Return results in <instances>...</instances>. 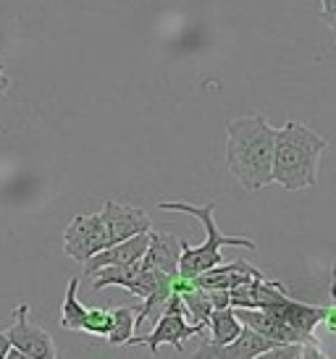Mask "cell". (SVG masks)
I'll return each mask as SVG.
<instances>
[{
	"label": "cell",
	"instance_id": "cell-14",
	"mask_svg": "<svg viewBox=\"0 0 336 359\" xmlns=\"http://www.w3.org/2000/svg\"><path fill=\"white\" fill-rule=\"evenodd\" d=\"M113 312V323H110V333L105 336L110 346H124L137 330V307H116Z\"/></svg>",
	"mask_w": 336,
	"mask_h": 359
},
{
	"label": "cell",
	"instance_id": "cell-7",
	"mask_svg": "<svg viewBox=\"0 0 336 359\" xmlns=\"http://www.w3.org/2000/svg\"><path fill=\"white\" fill-rule=\"evenodd\" d=\"M273 346H278L273 339L257 333V330L250 328V325H242V330H239V336L234 341H228L224 346H213V344L205 341L192 357L195 359H255V357L268 354Z\"/></svg>",
	"mask_w": 336,
	"mask_h": 359
},
{
	"label": "cell",
	"instance_id": "cell-20",
	"mask_svg": "<svg viewBox=\"0 0 336 359\" xmlns=\"http://www.w3.org/2000/svg\"><path fill=\"white\" fill-rule=\"evenodd\" d=\"M11 349V344H8V336L0 330V359H6V354H8Z\"/></svg>",
	"mask_w": 336,
	"mask_h": 359
},
{
	"label": "cell",
	"instance_id": "cell-19",
	"mask_svg": "<svg viewBox=\"0 0 336 359\" xmlns=\"http://www.w3.org/2000/svg\"><path fill=\"white\" fill-rule=\"evenodd\" d=\"M8 90H11V76L6 74V66L0 63V97H3Z\"/></svg>",
	"mask_w": 336,
	"mask_h": 359
},
{
	"label": "cell",
	"instance_id": "cell-18",
	"mask_svg": "<svg viewBox=\"0 0 336 359\" xmlns=\"http://www.w3.org/2000/svg\"><path fill=\"white\" fill-rule=\"evenodd\" d=\"M321 19L326 21V27L336 34V0L321 3Z\"/></svg>",
	"mask_w": 336,
	"mask_h": 359
},
{
	"label": "cell",
	"instance_id": "cell-12",
	"mask_svg": "<svg viewBox=\"0 0 336 359\" xmlns=\"http://www.w3.org/2000/svg\"><path fill=\"white\" fill-rule=\"evenodd\" d=\"M208 330H210V341L213 346H224L228 341H234L239 336V330H242V320L237 318V312L234 307H226V309H213L208 315Z\"/></svg>",
	"mask_w": 336,
	"mask_h": 359
},
{
	"label": "cell",
	"instance_id": "cell-2",
	"mask_svg": "<svg viewBox=\"0 0 336 359\" xmlns=\"http://www.w3.org/2000/svg\"><path fill=\"white\" fill-rule=\"evenodd\" d=\"M328 142L307 129L305 123L287 121L276 129V144H273V165H271V181L287 191L313 189L318 184V165L321 155L326 152Z\"/></svg>",
	"mask_w": 336,
	"mask_h": 359
},
{
	"label": "cell",
	"instance_id": "cell-10",
	"mask_svg": "<svg viewBox=\"0 0 336 359\" xmlns=\"http://www.w3.org/2000/svg\"><path fill=\"white\" fill-rule=\"evenodd\" d=\"M260 276H266V273L252 268L245 259H234V262H218V265L208 268L205 273L195 276L192 280H195L198 286H202V289L231 291V289H237V286H242V283H247V280L260 278Z\"/></svg>",
	"mask_w": 336,
	"mask_h": 359
},
{
	"label": "cell",
	"instance_id": "cell-13",
	"mask_svg": "<svg viewBox=\"0 0 336 359\" xmlns=\"http://www.w3.org/2000/svg\"><path fill=\"white\" fill-rule=\"evenodd\" d=\"M176 294L181 297L184 307H187V320H189V323H208V315L213 312L208 289H202V286H198L195 280H189L187 289L176 291Z\"/></svg>",
	"mask_w": 336,
	"mask_h": 359
},
{
	"label": "cell",
	"instance_id": "cell-6",
	"mask_svg": "<svg viewBox=\"0 0 336 359\" xmlns=\"http://www.w3.org/2000/svg\"><path fill=\"white\" fill-rule=\"evenodd\" d=\"M105 247H110V241L100 212H95V215H77L69 223L66 233H63V252L71 259H77V262H84V259H89L95 252L105 250Z\"/></svg>",
	"mask_w": 336,
	"mask_h": 359
},
{
	"label": "cell",
	"instance_id": "cell-17",
	"mask_svg": "<svg viewBox=\"0 0 336 359\" xmlns=\"http://www.w3.org/2000/svg\"><path fill=\"white\" fill-rule=\"evenodd\" d=\"M328 297H331V304H326L323 309V325H326L331 333H336V262H334V273H331V289H328Z\"/></svg>",
	"mask_w": 336,
	"mask_h": 359
},
{
	"label": "cell",
	"instance_id": "cell-11",
	"mask_svg": "<svg viewBox=\"0 0 336 359\" xmlns=\"http://www.w3.org/2000/svg\"><path fill=\"white\" fill-rule=\"evenodd\" d=\"M179 255H181V241L174 233H158V231H148V250L139 257L145 268H155L160 273L176 276L179 273Z\"/></svg>",
	"mask_w": 336,
	"mask_h": 359
},
{
	"label": "cell",
	"instance_id": "cell-21",
	"mask_svg": "<svg viewBox=\"0 0 336 359\" xmlns=\"http://www.w3.org/2000/svg\"><path fill=\"white\" fill-rule=\"evenodd\" d=\"M318 3H326V0H318Z\"/></svg>",
	"mask_w": 336,
	"mask_h": 359
},
{
	"label": "cell",
	"instance_id": "cell-9",
	"mask_svg": "<svg viewBox=\"0 0 336 359\" xmlns=\"http://www.w3.org/2000/svg\"><path fill=\"white\" fill-rule=\"evenodd\" d=\"M148 250V231L137 233V236H129L124 241H116L105 250L95 252L89 259H84V276H95L100 268H108V265H129V262H137Z\"/></svg>",
	"mask_w": 336,
	"mask_h": 359
},
{
	"label": "cell",
	"instance_id": "cell-3",
	"mask_svg": "<svg viewBox=\"0 0 336 359\" xmlns=\"http://www.w3.org/2000/svg\"><path fill=\"white\" fill-rule=\"evenodd\" d=\"M160 210L166 212H187L192 218H198L202 223V229L208 233V239L198 244V247H189L187 241H181V255H179V273L187 276V278H195L200 273H205L208 268L224 262V255L221 250L224 247H242V250H255L257 244L252 239H245V236H226L221 233V229L216 226V202H208V205H192V202H158Z\"/></svg>",
	"mask_w": 336,
	"mask_h": 359
},
{
	"label": "cell",
	"instance_id": "cell-8",
	"mask_svg": "<svg viewBox=\"0 0 336 359\" xmlns=\"http://www.w3.org/2000/svg\"><path fill=\"white\" fill-rule=\"evenodd\" d=\"M100 218H103V226L108 231L110 244L124 241V239H129V236H137V233H145V231L153 229L148 212H142L139 208H131V205L113 202V200H108L103 205Z\"/></svg>",
	"mask_w": 336,
	"mask_h": 359
},
{
	"label": "cell",
	"instance_id": "cell-4",
	"mask_svg": "<svg viewBox=\"0 0 336 359\" xmlns=\"http://www.w3.org/2000/svg\"><path fill=\"white\" fill-rule=\"evenodd\" d=\"M205 330H208L205 323H189L187 307H184L181 297L174 291L166 304V312L158 318V323L153 325V330H150V333H142V336H131L129 344H145L153 357L158 354L160 344H168V346H174L179 354H184V346H181V344L187 339H192V336L205 333Z\"/></svg>",
	"mask_w": 336,
	"mask_h": 359
},
{
	"label": "cell",
	"instance_id": "cell-16",
	"mask_svg": "<svg viewBox=\"0 0 336 359\" xmlns=\"http://www.w3.org/2000/svg\"><path fill=\"white\" fill-rule=\"evenodd\" d=\"M110 323H113V312L105 307H87L84 312V323H82V330L89 333V336H100L105 339L110 333Z\"/></svg>",
	"mask_w": 336,
	"mask_h": 359
},
{
	"label": "cell",
	"instance_id": "cell-1",
	"mask_svg": "<svg viewBox=\"0 0 336 359\" xmlns=\"http://www.w3.org/2000/svg\"><path fill=\"white\" fill-rule=\"evenodd\" d=\"M276 129L263 116H245L226 123V163L231 176L247 191L271 184Z\"/></svg>",
	"mask_w": 336,
	"mask_h": 359
},
{
	"label": "cell",
	"instance_id": "cell-5",
	"mask_svg": "<svg viewBox=\"0 0 336 359\" xmlns=\"http://www.w3.org/2000/svg\"><path fill=\"white\" fill-rule=\"evenodd\" d=\"M8 336V344L19 351L21 359H56L60 357L56 341L48 330H42L40 325L30 323V307L19 304L13 312V323L8 330H3Z\"/></svg>",
	"mask_w": 336,
	"mask_h": 359
},
{
	"label": "cell",
	"instance_id": "cell-15",
	"mask_svg": "<svg viewBox=\"0 0 336 359\" xmlns=\"http://www.w3.org/2000/svg\"><path fill=\"white\" fill-rule=\"evenodd\" d=\"M77 289H79V278H71L69 289H66L63 307H60V325H63L66 330H82L84 312H87V307L77 299Z\"/></svg>",
	"mask_w": 336,
	"mask_h": 359
}]
</instances>
